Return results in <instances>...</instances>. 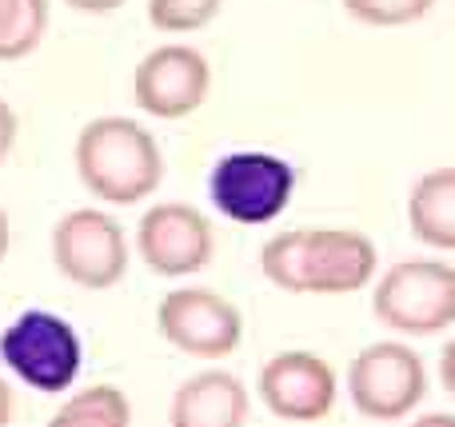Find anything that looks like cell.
I'll return each instance as SVG.
<instances>
[{
  "label": "cell",
  "mask_w": 455,
  "mask_h": 427,
  "mask_svg": "<svg viewBox=\"0 0 455 427\" xmlns=\"http://www.w3.org/2000/svg\"><path fill=\"white\" fill-rule=\"evenodd\" d=\"M12 407H16L12 388H8V384H4V376H0V427H8V423H12Z\"/></svg>",
  "instance_id": "obj_22"
},
{
  "label": "cell",
  "mask_w": 455,
  "mask_h": 427,
  "mask_svg": "<svg viewBox=\"0 0 455 427\" xmlns=\"http://www.w3.org/2000/svg\"><path fill=\"white\" fill-rule=\"evenodd\" d=\"M339 4L363 28H408L432 12L435 0H339Z\"/></svg>",
  "instance_id": "obj_16"
},
{
  "label": "cell",
  "mask_w": 455,
  "mask_h": 427,
  "mask_svg": "<svg viewBox=\"0 0 455 427\" xmlns=\"http://www.w3.org/2000/svg\"><path fill=\"white\" fill-rule=\"evenodd\" d=\"M76 176L96 200L104 204H140L164 180V156L156 136L128 116H96L80 128L76 148Z\"/></svg>",
  "instance_id": "obj_2"
},
{
  "label": "cell",
  "mask_w": 455,
  "mask_h": 427,
  "mask_svg": "<svg viewBox=\"0 0 455 427\" xmlns=\"http://www.w3.org/2000/svg\"><path fill=\"white\" fill-rule=\"evenodd\" d=\"M296 192V168L275 152H228L208 172V196L232 224H272L288 212Z\"/></svg>",
  "instance_id": "obj_5"
},
{
  "label": "cell",
  "mask_w": 455,
  "mask_h": 427,
  "mask_svg": "<svg viewBox=\"0 0 455 427\" xmlns=\"http://www.w3.org/2000/svg\"><path fill=\"white\" fill-rule=\"evenodd\" d=\"M259 404L283 423H320L336 412V368L307 348H291L259 368Z\"/></svg>",
  "instance_id": "obj_9"
},
{
  "label": "cell",
  "mask_w": 455,
  "mask_h": 427,
  "mask_svg": "<svg viewBox=\"0 0 455 427\" xmlns=\"http://www.w3.org/2000/svg\"><path fill=\"white\" fill-rule=\"evenodd\" d=\"M156 328L176 352L196 360H228L243 340V316L212 288H172L156 304Z\"/></svg>",
  "instance_id": "obj_8"
},
{
  "label": "cell",
  "mask_w": 455,
  "mask_h": 427,
  "mask_svg": "<svg viewBox=\"0 0 455 427\" xmlns=\"http://www.w3.org/2000/svg\"><path fill=\"white\" fill-rule=\"evenodd\" d=\"M408 427H455V415L451 412H424V415H416Z\"/></svg>",
  "instance_id": "obj_21"
},
{
  "label": "cell",
  "mask_w": 455,
  "mask_h": 427,
  "mask_svg": "<svg viewBox=\"0 0 455 427\" xmlns=\"http://www.w3.org/2000/svg\"><path fill=\"white\" fill-rule=\"evenodd\" d=\"M44 427H132V404L112 384H92L64 399Z\"/></svg>",
  "instance_id": "obj_14"
},
{
  "label": "cell",
  "mask_w": 455,
  "mask_h": 427,
  "mask_svg": "<svg viewBox=\"0 0 455 427\" xmlns=\"http://www.w3.org/2000/svg\"><path fill=\"white\" fill-rule=\"evenodd\" d=\"M408 228L432 252H455V164L432 168L411 184Z\"/></svg>",
  "instance_id": "obj_13"
},
{
  "label": "cell",
  "mask_w": 455,
  "mask_h": 427,
  "mask_svg": "<svg viewBox=\"0 0 455 427\" xmlns=\"http://www.w3.org/2000/svg\"><path fill=\"white\" fill-rule=\"evenodd\" d=\"M440 380H443V388H448V396L455 399V336L440 352Z\"/></svg>",
  "instance_id": "obj_20"
},
{
  "label": "cell",
  "mask_w": 455,
  "mask_h": 427,
  "mask_svg": "<svg viewBox=\"0 0 455 427\" xmlns=\"http://www.w3.org/2000/svg\"><path fill=\"white\" fill-rule=\"evenodd\" d=\"M251 412V396L240 376L224 368H204L188 376L172 391L168 423L172 427H243Z\"/></svg>",
  "instance_id": "obj_12"
},
{
  "label": "cell",
  "mask_w": 455,
  "mask_h": 427,
  "mask_svg": "<svg viewBox=\"0 0 455 427\" xmlns=\"http://www.w3.org/2000/svg\"><path fill=\"white\" fill-rule=\"evenodd\" d=\"M212 92V64L192 44H160L136 64L132 100L156 120H184Z\"/></svg>",
  "instance_id": "obj_11"
},
{
  "label": "cell",
  "mask_w": 455,
  "mask_h": 427,
  "mask_svg": "<svg viewBox=\"0 0 455 427\" xmlns=\"http://www.w3.org/2000/svg\"><path fill=\"white\" fill-rule=\"evenodd\" d=\"M224 0H148V24L156 32H200L220 16Z\"/></svg>",
  "instance_id": "obj_17"
},
{
  "label": "cell",
  "mask_w": 455,
  "mask_h": 427,
  "mask_svg": "<svg viewBox=\"0 0 455 427\" xmlns=\"http://www.w3.org/2000/svg\"><path fill=\"white\" fill-rule=\"evenodd\" d=\"M8 244H12V224H8V212L0 208V264H4V256H8Z\"/></svg>",
  "instance_id": "obj_23"
},
{
  "label": "cell",
  "mask_w": 455,
  "mask_h": 427,
  "mask_svg": "<svg viewBox=\"0 0 455 427\" xmlns=\"http://www.w3.org/2000/svg\"><path fill=\"white\" fill-rule=\"evenodd\" d=\"M371 312L400 336H440L455 324V268L416 256L371 280Z\"/></svg>",
  "instance_id": "obj_3"
},
{
  "label": "cell",
  "mask_w": 455,
  "mask_h": 427,
  "mask_svg": "<svg viewBox=\"0 0 455 427\" xmlns=\"http://www.w3.org/2000/svg\"><path fill=\"white\" fill-rule=\"evenodd\" d=\"M52 264L68 284L108 292L128 272L124 228L100 208H72L52 228Z\"/></svg>",
  "instance_id": "obj_7"
},
{
  "label": "cell",
  "mask_w": 455,
  "mask_h": 427,
  "mask_svg": "<svg viewBox=\"0 0 455 427\" xmlns=\"http://www.w3.org/2000/svg\"><path fill=\"white\" fill-rule=\"evenodd\" d=\"M16 112H12V104L8 100H0V164L8 160V152H12V144H16Z\"/></svg>",
  "instance_id": "obj_18"
},
{
  "label": "cell",
  "mask_w": 455,
  "mask_h": 427,
  "mask_svg": "<svg viewBox=\"0 0 455 427\" xmlns=\"http://www.w3.org/2000/svg\"><path fill=\"white\" fill-rule=\"evenodd\" d=\"M136 252L156 276H196L200 268L212 264L216 228L200 208L180 204V200L152 204L136 224Z\"/></svg>",
  "instance_id": "obj_10"
},
{
  "label": "cell",
  "mask_w": 455,
  "mask_h": 427,
  "mask_svg": "<svg viewBox=\"0 0 455 427\" xmlns=\"http://www.w3.org/2000/svg\"><path fill=\"white\" fill-rule=\"evenodd\" d=\"M259 272L288 296H352L371 288L379 252L355 228H283L259 248Z\"/></svg>",
  "instance_id": "obj_1"
},
{
  "label": "cell",
  "mask_w": 455,
  "mask_h": 427,
  "mask_svg": "<svg viewBox=\"0 0 455 427\" xmlns=\"http://www.w3.org/2000/svg\"><path fill=\"white\" fill-rule=\"evenodd\" d=\"M347 396L363 420H408L427 396V368L403 340H376L347 364Z\"/></svg>",
  "instance_id": "obj_6"
},
{
  "label": "cell",
  "mask_w": 455,
  "mask_h": 427,
  "mask_svg": "<svg viewBox=\"0 0 455 427\" xmlns=\"http://www.w3.org/2000/svg\"><path fill=\"white\" fill-rule=\"evenodd\" d=\"M60 4L76 8V12H88V16H104V12H116V8H124L128 0H60Z\"/></svg>",
  "instance_id": "obj_19"
},
{
  "label": "cell",
  "mask_w": 455,
  "mask_h": 427,
  "mask_svg": "<svg viewBox=\"0 0 455 427\" xmlns=\"http://www.w3.org/2000/svg\"><path fill=\"white\" fill-rule=\"evenodd\" d=\"M0 360L32 391L60 396L76 384L80 364H84V344L64 316L28 308L0 332Z\"/></svg>",
  "instance_id": "obj_4"
},
{
  "label": "cell",
  "mask_w": 455,
  "mask_h": 427,
  "mask_svg": "<svg viewBox=\"0 0 455 427\" xmlns=\"http://www.w3.org/2000/svg\"><path fill=\"white\" fill-rule=\"evenodd\" d=\"M48 32V0H0V64L36 52Z\"/></svg>",
  "instance_id": "obj_15"
}]
</instances>
